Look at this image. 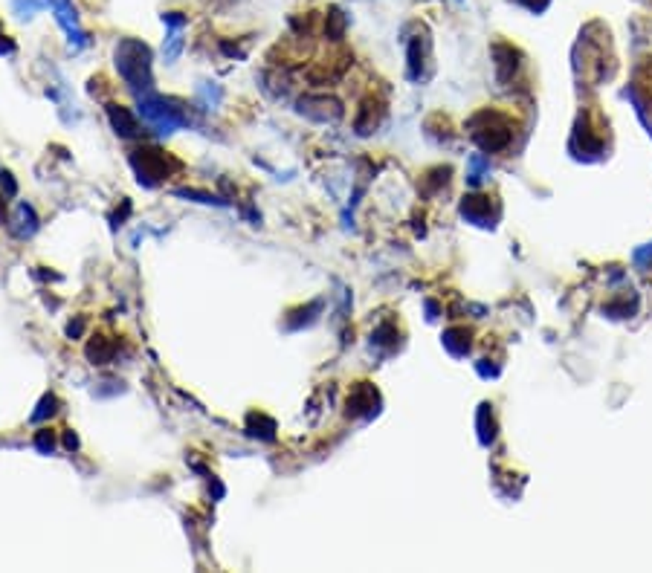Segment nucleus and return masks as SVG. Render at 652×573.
<instances>
[{"label":"nucleus","mask_w":652,"mask_h":573,"mask_svg":"<svg viewBox=\"0 0 652 573\" xmlns=\"http://www.w3.org/2000/svg\"><path fill=\"white\" fill-rule=\"evenodd\" d=\"M50 6H53V12H56L58 23L64 26V32H67V38H70L73 47H84V43H87V35H84V29H81V21H78V15H76L73 0H50Z\"/></svg>","instance_id":"20e7f679"},{"label":"nucleus","mask_w":652,"mask_h":573,"mask_svg":"<svg viewBox=\"0 0 652 573\" xmlns=\"http://www.w3.org/2000/svg\"><path fill=\"white\" fill-rule=\"evenodd\" d=\"M116 70L122 81L134 90H151L154 75H151V50L140 38H125L116 43Z\"/></svg>","instance_id":"f257e3e1"},{"label":"nucleus","mask_w":652,"mask_h":573,"mask_svg":"<svg viewBox=\"0 0 652 573\" xmlns=\"http://www.w3.org/2000/svg\"><path fill=\"white\" fill-rule=\"evenodd\" d=\"M12 53H15V43L6 41V35L0 32V56H12Z\"/></svg>","instance_id":"412c9836"},{"label":"nucleus","mask_w":652,"mask_h":573,"mask_svg":"<svg viewBox=\"0 0 652 573\" xmlns=\"http://www.w3.org/2000/svg\"><path fill=\"white\" fill-rule=\"evenodd\" d=\"M0 217H4V200H0Z\"/></svg>","instance_id":"b1692460"},{"label":"nucleus","mask_w":652,"mask_h":573,"mask_svg":"<svg viewBox=\"0 0 652 573\" xmlns=\"http://www.w3.org/2000/svg\"><path fill=\"white\" fill-rule=\"evenodd\" d=\"M162 23L171 26V29H180V26H186V18H183L180 12H165V15H162Z\"/></svg>","instance_id":"a211bd4d"},{"label":"nucleus","mask_w":652,"mask_h":573,"mask_svg":"<svg viewBox=\"0 0 652 573\" xmlns=\"http://www.w3.org/2000/svg\"><path fill=\"white\" fill-rule=\"evenodd\" d=\"M35 446H38L41 452H53V446H56V437H53V431H50V429L38 431V434H35Z\"/></svg>","instance_id":"dca6fc26"},{"label":"nucleus","mask_w":652,"mask_h":573,"mask_svg":"<svg viewBox=\"0 0 652 573\" xmlns=\"http://www.w3.org/2000/svg\"><path fill=\"white\" fill-rule=\"evenodd\" d=\"M53 414H56V396H53V394H47V396H43V400H41L38 411L32 414V420L38 423V420H43V417H53Z\"/></svg>","instance_id":"2eb2a0df"},{"label":"nucleus","mask_w":652,"mask_h":573,"mask_svg":"<svg viewBox=\"0 0 652 573\" xmlns=\"http://www.w3.org/2000/svg\"><path fill=\"white\" fill-rule=\"evenodd\" d=\"M490 171V162L485 159V157H470V174H467V180H470V186H478L485 180V174Z\"/></svg>","instance_id":"f8f14e48"},{"label":"nucleus","mask_w":652,"mask_h":573,"mask_svg":"<svg viewBox=\"0 0 652 573\" xmlns=\"http://www.w3.org/2000/svg\"><path fill=\"white\" fill-rule=\"evenodd\" d=\"M180 50H183V38H180V29H171V35H168V43H162V56H165V61L171 64L174 58L180 56Z\"/></svg>","instance_id":"4468645a"},{"label":"nucleus","mask_w":652,"mask_h":573,"mask_svg":"<svg viewBox=\"0 0 652 573\" xmlns=\"http://www.w3.org/2000/svg\"><path fill=\"white\" fill-rule=\"evenodd\" d=\"M38 229V217H35V209L29 203H21L15 209V220H12V232L18 238H32Z\"/></svg>","instance_id":"0eeeda50"},{"label":"nucleus","mask_w":652,"mask_h":573,"mask_svg":"<svg viewBox=\"0 0 652 573\" xmlns=\"http://www.w3.org/2000/svg\"><path fill=\"white\" fill-rule=\"evenodd\" d=\"M444 345L452 350V354H467L470 350V333L464 330V327H452V330H447L444 333Z\"/></svg>","instance_id":"9d476101"},{"label":"nucleus","mask_w":652,"mask_h":573,"mask_svg":"<svg viewBox=\"0 0 652 573\" xmlns=\"http://www.w3.org/2000/svg\"><path fill=\"white\" fill-rule=\"evenodd\" d=\"M130 165H134L137 171V180L148 189H154L162 177H168V168L171 165H177V162H168V157L157 148H140L130 154Z\"/></svg>","instance_id":"7ed1b4c3"},{"label":"nucleus","mask_w":652,"mask_h":573,"mask_svg":"<svg viewBox=\"0 0 652 573\" xmlns=\"http://www.w3.org/2000/svg\"><path fill=\"white\" fill-rule=\"evenodd\" d=\"M461 214L467 220H472V224H485V220L490 217V200L487 197H464Z\"/></svg>","instance_id":"6e6552de"},{"label":"nucleus","mask_w":652,"mask_h":573,"mask_svg":"<svg viewBox=\"0 0 652 573\" xmlns=\"http://www.w3.org/2000/svg\"><path fill=\"white\" fill-rule=\"evenodd\" d=\"M15 9H26V12H38L41 0H15Z\"/></svg>","instance_id":"6ab92c4d"},{"label":"nucleus","mask_w":652,"mask_h":573,"mask_svg":"<svg viewBox=\"0 0 652 573\" xmlns=\"http://www.w3.org/2000/svg\"><path fill=\"white\" fill-rule=\"evenodd\" d=\"M345 15L339 12V9H331L328 12V21H325V32H328V38H333V41H339L342 38V32H345Z\"/></svg>","instance_id":"ddd939ff"},{"label":"nucleus","mask_w":652,"mask_h":573,"mask_svg":"<svg viewBox=\"0 0 652 573\" xmlns=\"http://www.w3.org/2000/svg\"><path fill=\"white\" fill-rule=\"evenodd\" d=\"M496 73H499V81H507L510 78V73L516 70V56H513V50H507V47H496Z\"/></svg>","instance_id":"9b49d317"},{"label":"nucleus","mask_w":652,"mask_h":573,"mask_svg":"<svg viewBox=\"0 0 652 573\" xmlns=\"http://www.w3.org/2000/svg\"><path fill=\"white\" fill-rule=\"evenodd\" d=\"M81 330H84V319H76V322H70L67 325V333L76 339V336H81Z\"/></svg>","instance_id":"4be33fe9"},{"label":"nucleus","mask_w":652,"mask_h":573,"mask_svg":"<svg viewBox=\"0 0 652 573\" xmlns=\"http://www.w3.org/2000/svg\"><path fill=\"white\" fill-rule=\"evenodd\" d=\"M64 443H67V449H76V446H78V437H76V434L70 431V434L64 437Z\"/></svg>","instance_id":"5701e85b"},{"label":"nucleus","mask_w":652,"mask_h":573,"mask_svg":"<svg viewBox=\"0 0 652 573\" xmlns=\"http://www.w3.org/2000/svg\"><path fill=\"white\" fill-rule=\"evenodd\" d=\"M0 186L6 189V194H9V197L18 191V186H15V180H12V174H0Z\"/></svg>","instance_id":"aec40b11"},{"label":"nucleus","mask_w":652,"mask_h":573,"mask_svg":"<svg viewBox=\"0 0 652 573\" xmlns=\"http://www.w3.org/2000/svg\"><path fill=\"white\" fill-rule=\"evenodd\" d=\"M108 119H110L113 130H116L122 140H134V137H140V122H137V116L130 113L128 107H122V105H108Z\"/></svg>","instance_id":"423d86ee"},{"label":"nucleus","mask_w":652,"mask_h":573,"mask_svg":"<svg viewBox=\"0 0 652 573\" xmlns=\"http://www.w3.org/2000/svg\"><path fill=\"white\" fill-rule=\"evenodd\" d=\"M113 350H116L113 342H108L105 336H96L90 345H87V359H90L93 365H108L113 359Z\"/></svg>","instance_id":"1a4fd4ad"},{"label":"nucleus","mask_w":652,"mask_h":573,"mask_svg":"<svg viewBox=\"0 0 652 573\" xmlns=\"http://www.w3.org/2000/svg\"><path fill=\"white\" fill-rule=\"evenodd\" d=\"M177 197H195L197 203H217V206H224V200H217V197H209V194H200V191H189V189L177 191Z\"/></svg>","instance_id":"f3484780"},{"label":"nucleus","mask_w":652,"mask_h":573,"mask_svg":"<svg viewBox=\"0 0 652 573\" xmlns=\"http://www.w3.org/2000/svg\"><path fill=\"white\" fill-rule=\"evenodd\" d=\"M299 113L314 122H336L342 116V107L336 99H328V96H304L299 102Z\"/></svg>","instance_id":"39448f33"},{"label":"nucleus","mask_w":652,"mask_h":573,"mask_svg":"<svg viewBox=\"0 0 652 573\" xmlns=\"http://www.w3.org/2000/svg\"><path fill=\"white\" fill-rule=\"evenodd\" d=\"M140 116L157 130V134H171V130H177L180 125H186V116L174 107L171 102L165 99H157V96H143L140 99Z\"/></svg>","instance_id":"f03ea898"}]
</instances>
